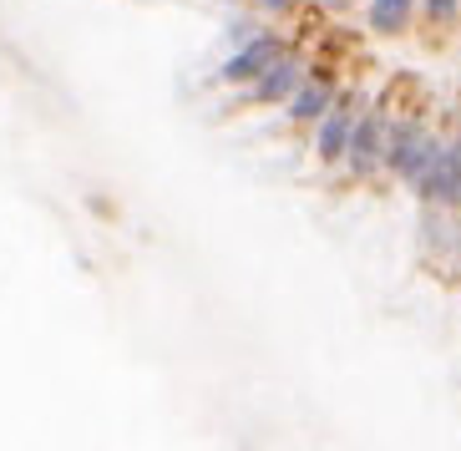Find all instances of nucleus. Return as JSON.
I'll list each match as a JSON object with an SVG mask.
<instances>
[{"label": "nucleus", "instance_id": "1", "mask_svg": "<svg viewBox=\"0 0 461 451\" xmlns=\"http://www.w3.org/2000/svg\"><path fill=\"white\" fill-rule=\"evenodd\" d=\"M436 148H441V142L426 132V122H401V127H391V142H385V167H391L401 183L416 188L420 173L431 167Z\"/></svg>", "mask_w": 461, "mask_h": 451}, {"label": "nucleus", "instance_id": "2", "mask_svg": "<svg viewBox=\"0 0 461 451\" xmlns=\"http://www.w3.org/2000/svg\"><path fill=\"white\" fill-rule=\"evenodd\" d=\"M416 193H420L426 208H461V137L436 148V158H431V167L420 173Z\"/></svg>", "mask_w": 461, "mask_h": 451}, {"label": "nucleus", "instance_id": "3", "mask_svg": "<svg viewBox=\"0 0 461 451\" xmlns=\"http://www.w3.org/2000/svg\"><path fill=\"white\" fill-rule=\"evenodd\" d=\"M385 142H391V117L385 107H370L350 132V148H345V167H350L355 178H366L370 167L385 158Z\"/></svg>", "mask_w": 461, "mask_h": 451}, {"label": "nucleus", "instance_id": "4", "mask_svg": "<svg viewBox=\"0 0 461 451\" xmlns=\"http://www.w3.org/2000/svg\"><path fill=\"white\" fill-rule=\"evenodd\" d=\"M350 132H355V117H350V102H335V107L314 122V152L325 163H345V148H350Z\"/></svg>", "mask_w": 461, "mask_h": 451}, {"label": "nucleus", "instance_id": "5", "mask_svg": "<svg viewBox=\"0 0 461 451\" xmlns=\"http://www.w3.org/2000/svg\"><path fill=\"white\" fill-rule=\"evenodd\" d=\"M330 107H335L330 77H310V82H299V92L289 96V117H294V122H320Z\"/></svg>", "mask_w": 461, "mask_h": 451}, {"label": "nucleus", "instance_id": "6", "mask_svg": "<svg viewBox=\"0 0 461 451\" xmlns=\"http://www.w3.org/2000/svg\"><path fill=\"white\" fill-rule=\"evenodd\" d=\"M279 56H285V46L269 41V36H258L254 46H244V56H233L229 67H223V77H229V82H249V77H264V71H269L274 61H279Z\"/></svg>", "mask_w": 461, "mask_h": 451}, {"label": "nucleus", "instance_id": "7", "mask_svg": "<svg viewBox=\"0 0 461 451\" xmlns=\"http://www.w3.org/2000/svg\"><path fill=\"white\" fill-rule=\"evenodd\" d=\"M299 82H304V67L299 61H289V56H279L264 77H258V102H285V96H294L299 92Z\"/></svg>", "mask_w": 461, "mask_h": 451}, {"label": "nucleus", "instance_id": "8", "mask_svg": "<svg viewBox=\"0 0 461 451\" xmlns=\"http://www.w3.org/2000/svg\"><path fill=\"white\" fill-rule=\"evenodd\" d=\"M411 11H416L411 0H375V5H370V26H375L380 36H391V31H401L411 21Z\"/></svg>", "mask_w": 461, "mask_h": 451}, {"label": "nucleus", "instance_id": "9", "mask_svg": "<svg viewBox=\"0 0 461 451\" xmlns=\"http://www.w3.org/2000/svg\"><path fill=\"white\" fill-rule=\"evenodd\" d=\"M456 5L461 0H426V15H441L447 21V15H456Z\"/></svg>", "mask_w": 461, "mask_h": 451}, {"label": "nucleus", "instance_id": "10", "mask_svg": "<svg viewBox=\"0 0 461 451\" xmlns=\"http://www.w3.org/2000/svg\"><path fill=\"white\" fill-rule=\"evenodd\" d=\"M264 5H289V0H264Z\"/></svg>", "mask_w": 461, "mask_h": 451}, {"label": "nucleus", "instance_id": "11", "mask_svg": "<svg viewBox=\"0 0 461 451\" xmlns=\"http://www.w3.org/2000/svg\"><path fill=\"white\" fill-rule=\"evenodd\" d=\"M325 5H345V0H325Z\"/></svg>", "mask_w": 461, "mask_h": 451}]
</instances>
